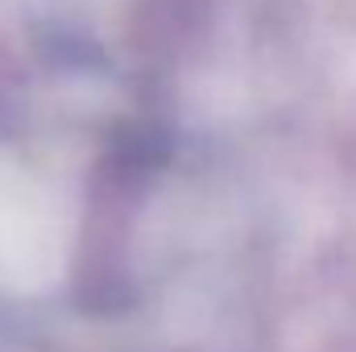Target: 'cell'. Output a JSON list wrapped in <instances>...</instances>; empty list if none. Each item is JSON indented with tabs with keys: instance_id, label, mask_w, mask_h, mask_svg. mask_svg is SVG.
Masks as SVG:
<instances>
[{
	"instance_id": "cell-1",
	"label": "cell",
	"mask_w": 356,
	"mask_h": 352,
	"mask_svg": "<svg viewBox=\"0 0 356 352\" xmlns=\"http://www.w3.org/2000/svg\"><path fill=\"white\" fill-rule=\"evenodd\" d=\"M0 352H38V349L25 344V340H4V336H0Z\"/></svg>"
}]
</instances>
